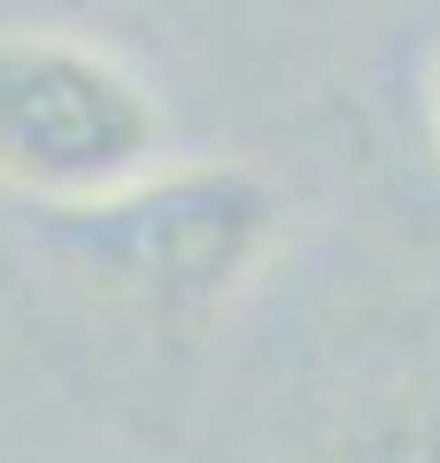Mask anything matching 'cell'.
Here are the masks:
<instances>
[{"label":"cell","mask_w":440,"mask_h":463,"mask_svg":"<svg viewBox=\"0 0 440 463\" xmlns=\"http://www.w3.org/2000/svg\"><path fill=\"white\" fill-rule=\"evenodd\" d=\"M47 255L147 325L216 317L278 240V194L240 163H155L78 201H32Z\"/></svg>","instance_id":"1"},{"label":"cell","mask_w":440,"mask_h":463,"mask_svg":"<svg viewBox=\"0 0 440 463\" xmlns=\"http://www.w3.org/2000/svg\"><path fill=\"white\" fill-rule=\"evenodd\" d=\"M163 155V109L116 54L62 32H0V185L78 201Z\"/></svg>","instance_id":"2"},{"label":"cell","mask_w":440,"mask_h":463,"mask_svg":"<svg viewBox=\"0 0 440 463\" xmlns=\"http://www.w3.org/2000/svg\"><path fill=\"white\" fill-rule=\"evenodd\" d=\"M332 463H440V417L433 410H394V417H363L340 440Z\"/></svg>","instance_id":"3"},{"label":"cell","mask_w":440,"mask_h":463,"mask_svg":"<svg viewBox=\"0 0 440 463\" xmlns=\"http://www.w3.org/2000/svg\"><path fill=\"white\" fill-rule=\"evenodd\" d=\"M425 132H433V155H440V54L425 70Z\"/></svg>","instance_id":"4"}]
</instances>
